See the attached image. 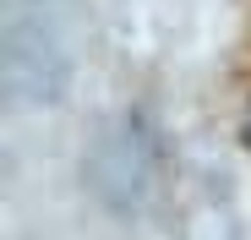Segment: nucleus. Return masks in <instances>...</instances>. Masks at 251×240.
I'll use <instances>...</instances> for the list:
<instances>
[{
  "instance_id": "f257e3e1",
  "label": "nucleus",
  "mask_w": 251,
  "mask_h": 240,
  "mask_svg": "<svg viewBox=\"0 0 251 240\" xmlns=\"http://www.w3.org/2000/svg\"><path fill=\"white\" fill-rule=\"evenodd\" d=\"M246 137H251V120H246Z\"/></svg>"
}]
</instances>
